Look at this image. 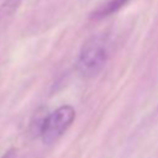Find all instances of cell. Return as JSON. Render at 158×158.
Here are the masks:
<instances>
[{
  "instance_id": "cell-1",
  "label": "cell",
  "mask_w": 158,
  "mask_h": 158,
  "mask_svg": "<svg viewBox=\"0 0 158 158\" xmlns=\"http://www.w3.org/2000/svg\"><path fill=\"white\" fill-rule=\"evenodd\" d=\"M109 58V41L104 35L90 37L83 44L77 60V69L84 78L96 77Z\"/></svg>"
},
{
  "instance_id": "cell-5",
  "label": "cell",
  "mask_w": 158,
  "mask_h": 158,
  "mask_svg": "<svg viewBox=\"0 0 158 158\" xmlns=\"http://www.w3.org/2000/svg\"><path fill=\"white\" fill-rule=\"evenodd\" d=\"M1 158H17V152H16L15 148H11V149L6 151V152L1 156Z\"/></svg>"
},
{
  "instance_id": "cell-4",
  "label": "cell",
  "mask_w": 158,
  "mask_h": 158,
  "mask_svg": "<svg viewBox=\"0 0 158 158\" xmlns=\"http://www.w3.org/2000/svg\"><path fill=\"white\" fill-rule=\"evenodd\" d=\"M22 0H4L0 5V16H10L12 15L17 7L20 6Z\"/></svg>"
},
{
  "instance_id": "cell-2",
  "label": "cell",
  "mask_w": 158,
  "mask_h": 158,
  "mask_svg": "<svg viewBox=\"0 0 158 158\" xmlns=\"http://www.w3.org/2000/svg\"><path fill=\"white\" fill-rule=\"evenodd\" d=\"M74 118L75 110L70 105H63L47 116L42 117L37 125L36 132L41 136L44 143L51 144L65 133Z\"/></svg>"
},
{
  "instance_id": "cell-3",
  "label": "cell",
  "mask_w": 158,
  "mask_h": 158,
  "mask_svg": "<svg viewBox=\"0 0 158 158\" xmlns=\"http://www.w3.org/2000/svg\"><path fill=\"white\" fill-rule=\"evenodd\" d=\"M131 0H107L102 5H100L95 11L91 12V19L94 20H101L104 17H107L115 12H117L120 9H122L127 2Z\"/></svg>"
}]
</instances>
